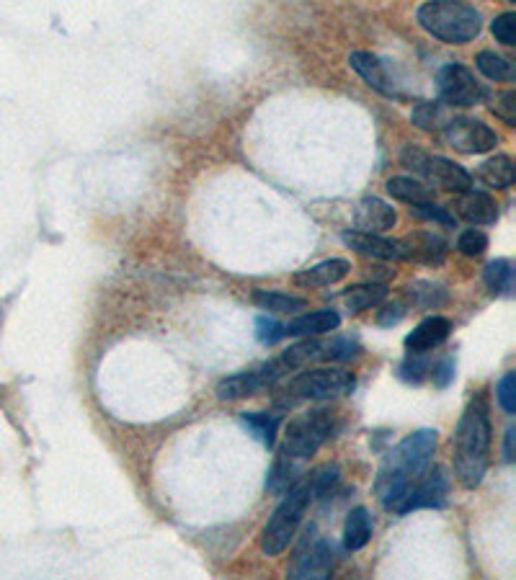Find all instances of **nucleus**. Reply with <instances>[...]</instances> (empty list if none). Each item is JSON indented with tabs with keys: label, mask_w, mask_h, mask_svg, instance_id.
Masks as SVG:
<instances>
[{
	"label": "nucleus",
	"mask_w": 516,
	"mask_h": 580,
	"mask_svg": "<svg viewBox=\"0 0 516 580\" xmlns=\"http://www.w3.org/2000/svg\"><path fill=\"white\" fill-rule=\"evenodd\" d=\"M338 480H341V472H338L336 464H326V467L315 470L313 475L308 477L310 498H313V501H323V498H328V495L336 490Z\"/></svg>",
	"instance_id": "30"
},
{
	"label": "nucleus",
	"mask_w": 516,
	"mask_h": 580,
	"mask_svg": "<svg viewBox=\"0 0 516 580\" xmlns=\"http://www.w3.org/2000/svg\"><path fill=\"white\" fill-rule=\"evenodd\" d=\"M351 271V263L346 258H331V261H320L310 269H305L302 274L295 276L297 287L305 289H320L338 284L341 279H346V274Z\"/></svg>",
	"instance_id": "19"
},
{
	"label": "nucleus",
	"mask_w": 516,
	"mask_h": 580,
	"mask_svg": "<svg viewBox=\"0 0 516 580\" xmlns=\"http://www.w3.org/2000/svg\"><path fill=\"white\" fill-rule=\"evenodd\" d=\"M491 413H488V400L483 395L473 397L470 405L462 413L460 423H457L455 439V475L465 490H475L488 472V462H491Z\"/></svg>",
	"instance_id": "2"
},
{
	"label": "nucleus",
	"mask_w": 516,
	"mask_h": 580,
	"mask_svg": "<svg viewBox=\"0 0 516 580\" xmlns=\"http://www.w3.org/2000/svg\"><path fill=\"white\" fill-rule=\"evenodd\" d=\"M486 248H488V238L480 230H465L460 238H457V251L467 258L483 256Z\"/></svg>",
	"instance_id": "34"
},
{
	"label": "nucleus",
	"mask_w": 516,
	"mask_h": 580,
	"mask_svg": "<svg viewBox=\"0 0 516 580\" xmlns=\"http://www.w3.org/2000/svg\"><path fill=\"white\" fill-rule=\"evenodd\" d=\"M398 320H403V307L400 305L385 307V310H380V315H377V323L380 325H395Z\"/></svg>",
	"instance_id": "42"
},
{
	"label": "nucleus",
	"mask_w": 516,
	"mask_h": 580,
	"mask_svg": "<svg viewBox=\"0 0 516 580\" xmlns=\"http://www.w3.org/2000/svg\"><path fill=\"white\" fill-rule=\"evenodd\" d=\"M349 65L362 75V80L369 88H375L382 96H395V86L390 75L385 70V62L380 57H375L372 52H354L349 57Z\"/></svg>",
	"instance_id": "18"
},
{
	"label": "nucleus",
	"mask_w": 516,
	"mask_h": 580,
	"mask_svg": "<svg viewBox=\"0 0 516 580\" xmlns=\"http://www.w3.org/2000/svg\"><path fill=\"white\" fill-rule=\"evenodd\" d=\"M359 346L349 338H331V341H318V336H310L308 341L297 343L289 351H284L282 361L287 369H302L310 364H323V361H349L354 359Z\"/></svg>",
	"instance_id": "9"
},
{
	"label": "nucleus",
	"mask_w": 516,
	"mask_h": 580,
	"mask_svg": "<svg viewBox=\"0 0 516 580\" xmlns=\"http://www.w3.org/2000/svg\"><path fill=\"white\" fill-rule=\"evenodd\" d=\"M243 426H246L261 444L271 449V446L277 444L282 416H279V413H246V416H243Z\"/></svg>",
	"instance_id": "25"
},
{
	"label": "nucleus",
	"mask_w": 516,
	"mask_h": 580,
	"mask_svg": "<svg viewBox=\"0 0 516 580\" xmlns=\"http://www.w3.org/2000/svg\"><path fill=\"white\" fill-rule=\"evenodd\" d=\"M287 372H289L287 364H284L282 356H279V359L266 361L261 367L230 374V377L222 379L215 392L220 400H225V403H230V400H243V397H253L258 395V392L274 387Z\"/></svg>",
	"instance_id": "8"
},
{
	"label": "nucleus",
	"mask_w": 516,
	"mask_h": 580,
	"mask_svg": "<svg viewBox=\"0 0 516 580\" xmlns=\"http://www.w3.org/2000/svg\"><path fill=\"white\" fill-rule=\"evenodd\" d=\"M437 441V431L421 428L416 434L406 436L387 454L380 467V477H377V495L387 511H395L406 490L429 470L434 452H437Z\"/></svg>",
	"instance_id": "1"
},
{
	"label": "nucleus",
	"mask_w": 516,
	"mask_h": 580,
	"mask_svg": "<svg viewBox=\"0 0 516 580\" xmlns=\"http://www.w3.org/2000/svg\"><path fill=\"white\" fill-rule=\"evenodd\" d=\"M354 387H357V379H354L351 372H346V369H310V372H302L289 379V385L284 387V397L279 400V405L287 408V405L305 403V400H333V397L351 395Z\"/></svg>",
	"instance_id": "5"
},
{
	"label": "nucleus",
	"mask_w": 516,
	"mask_h": 580,
	"mask_svg": "<svg viewBox=\"0 0 516 580\" xmlns=\"http://www.w3.org/2000/svg\"><path fill=\"white\" fill-rule=\"evenodd\" d=\"M253 302H256L258 307H264V310H271V312H297L308 307V302L302 300V297L284 294V292H266V289L253 294Z\"/></svg>",
	"instance_id": "28"
},
{
	"label": "nucleus",
	"mask_w": 516,
	"mask_h": 580,
	"mask_svg": "<svg viewBox=\"0 0 516 580\" xmlns=\"http://www.w3.org/2000/svg\"><path fill=\"white\" fill-rule=\"evenodd\" d=\"M478 176L491 189H509L514 184L516 171L509 155H496V158H488L486 163L480 165Z\"/></svg>",
	"instance_id": "23"
},
{
	"label": "nucleus",
	"mask_w": 516,
	"mask_h": 580,
	"mask_svg": "<svg viewBox=\"0 0 516 580\" xmlns=\"http://www.w3.org/2000/svg\"><path fill=\"white\" fill-rule=\"evenodd\" d=\"M431 379H434V385H437L439 390L452 385V382H455V359H452V356H444L437 367H434V372H431Z\"/></svg>",
	"instance_id": "40"
},
{
	"label": "nucleus",
	"mask_w": 516,
	"mask_h": 580,
	"mask_svg": "<svg viewBox=\"0 0 516 580\" xmlns=\"http://www.w3.org/2000/svg\"><path fill=\"white\" fill-rule=\"evenodd\" d=\"M483 281L493 294H514V263L509 258L491 261L483 271Z\"/></svg>",
	"instance_id": "26"
},
{
	"label": "nucleus",
	"mask_w": 516,
	"mask_h": 580,
	"mask_svg": "<svg viewBox=\"0 0 516 580\" xmlns=\"http://www.w3.org/2000/svg\"><path fill=\"white\" fill-rule=\"evenodd\" d=\"M442 129H444V140L465 155L491 153L498 142L496 132H493L488 124L478 122V119H467V116L449 119Z\"/></svg>",
	"instance_id": "12"
},
{
	"label": "nucleus",
	"mask_w": 516,
	"mask_h": 580,
	"mask_svg": "<svg viewBox=\"0 0 516 580\" xmlns=\"http://www.w3.org/2000/svg\"><path fill=\"white\" fill-rule=\"evenodd\" d=\"M411 212L426 222H437V225H444V227H455V217L449 214V209L439 207V204H434V202L411 204Z\"/></svg>",
	"instance_id": "33"
},
{
	"label": "nucleus",
	"mask_w": 516,
	"mask_h": 580,
	"mask_svg": "<svg viewBox=\"0 0 516 580\" xmlns=\"http://www.w3.org/2000/svg\"><path fill=\"white\" fill-rule=\"evenodd\" d=\"M493 37L498 39L506 47H514L516 44V16L514 13H501L491 26Z\"/></svg>",
	"instance_id": "37"
},
{
	"label": "nucleus",
	"mask_w": 516,
	"mask_h": 580,
	"mask_svg": "<svg viewBox=\"0 0 516 580\" xmlns=\"http://www.w3.org/2000/svg\"><path fill=\"white\" fill-rule=\"evenodd\" d=\"M426 372H429V361L424 359V354H411L406 361H403V364H400L398 374L406 379V382L418 385V382L426 377Z\"/></svg>",
	"instance_id": "36"
},
{
	"label": "nucleus",
	"mask_w": 516,
	"mask_h": 580,
	"mask_svg": "<svg viewBox=\"0 0 516 580\" xmlns=\"http://www.w3.org/2000/svg\"><path fill=\"white\" fill-rule=\"evenodd\" d=\"M341 325V315L336 310H318L308 312V315H300V318L289 320L284 325V336H326L331 330H336Z\"/></svg>",
	"instance_id": "20"
},
{
	"label": "nucleus",
	"mask_w": 516,
	"mask_h": 580,
	"mask_svg": "<svg viewBox=\"0 0 516 580\" xmlns=\"http://www.w3.org/2000/svg\"><path fill=\"white\" fill-rule=\"evenodd\" d=\"M418 24L447 44L473 42L483 29L480 13L462 0H429L418 8Z\"/></svg>",
	"instance_id": "3"
},
{
	"label": "nucleus",
	"mask_w": 516,
	"mask_h": 580,
	"mask_svg": "<svg viewBox=\"0 0 516 580\" xmlns=\"http://www.w3.org/2000/svg\"><path fill=\"white\" fill-rule=\"evenodd\" d=\"M310 501L313 498H310L308 480H300L295 488H289L284 493L282 503L274 508L271 519L266 521L264 532H261V550H264V555L277 557L287 550L289 542L295 539L297 529H300L302 516L308 511Z\"/></svg>",
	"instance_id": "4"
},
{
	"label": "nucleus",
	"mask_w": 516,
	"mask_h": 580,
	"mask_svg": "<svg viewBox=\"0 0 516 580\" xmlns=\"http://www.w3.org/2000/svg\"><path fill=\"white\" fill-rule=\"evenodd\" d=\"M385 297L387 287H382V284H362V287H351L344 294V302L351 312H364L385 302Z\"/></svg>",
	"instance_id": "27"
},
{
	"label": "nucleus",
	"mask_w": 516,
	"mask_h": 580,
	"mask_svg": "<svg viewBox=\"0 0 516 580\" xmlns=\"http://www.w3.org/2000/svg\"><path fill=\"white\" fill-rule=\"evenodd\" d=\"M457 214L470 225H493L498 220V207L486 191H475L473 186L462 191L457 202Z\"/></svg>",
	"instance_id": "17"
},
{
	"label": "nucleus",
	"mask_w": 516,
	"mask_h": 580,
	"mask_svg": "<svg viewBox=\"0 0 516 580\" xmlns=\"http://www.w3.org/2000/svg\"><path fill=\"white\" fill-rule=\"evenodd\" d=\"M333 431H336V416H333V410L326 408L310 410L305 416L289 421L279 454H284V457L289 459H297V462H305V459L313 457L320 446L331 439Z\"/></svg>",
	"instance_id": "6"
},
{
	"label": "nucleus",
	"mask_w": 516,
	"mask_h": 580,
	"mask_svg": "<svg viewBox=\"0 0 516 580\" xmlns=\"http://www.w3.org/2000/svg\"><path fill=\"white\" fill-rule=\"evenodd\" d=\"M256 336L258 341L264 343V346H274V343H279L284 336V325L277 323L274 318H258L256 320Z\"/></svg>",
	"instance_id": "38"
},
{
	"label": "nucleus",
	"mask_w": 516,
	"mask_h": 580,
	"mask_svg": "<svg viewBox=\"0 0 516 580\" xmlns=\"http://www.w3.org/2000/svg\"><path fill=\"white\" fill-rule=\"evenodd\" d=\"M437 292L439 287H434V284H426V281H421V284H416V287L408 289V294H411V300L416 307H437L442 305L444 300H437Z\"/></svg>",
	"instance_id": "39"
},
{
	"label": "nucleus",
	"mask_w": 516,
	"mask_h": 580,
	"mask_svg": "<svg viewBox=\"0 0 516 580\" xmlns=\"http://www.w3.org/2000/svg\"><path fill=\"white\" fill-rule=\"evenodd\" d=\"M408 258H421L426 263H439L444 258V240L437 235H416L408 240Z\"/></svg>",
	"instance_id": "29"
},
{
	"label": "nucleus",
	"mask_w": 516,
	"mask_h": 580,
	"mask_svg": "<svg viewBox=\"0 0 516 580\" xmlns=\"http://www.w3.org/2000/svg\"><path fill=\"white\" fill-rule=\"evenodd\" d=\"M300 480H302V462L284 457V454H277V459L271 464L269 475H266V490L274 495H284L289 488H295Z\"/></svg>",
	"instance_id": "21"
},
{
	"label": "nucleus",
	"mask_w": 516,
	"mask_h": 580,
	"mask_svg": "<svg viewBox=\"0 0 516 580\" xmlns=\"http://www.w3.org/2000/svg\"><path fill=\"white\" fill-rule=\"evenodd\" d=\"M333 562H336V555H333L331 544L315 537V529H308L300 550L295 552V560L289 565V578L323 580L333 573Z\"/></svg>",
	"instance_id": "10"
},
{
	"label": "nucleus",
	"mask_w": 516,
	"mask_h": 580,
	"mask_svg": "<svg viewBox=\"0 0 516 580\" xmlns=\"http://www.w3.org/2000/svg\"><path fill=\"white\" fill-rule=\"evenodd\" d=\"M349 248H354L362 256L382 258V261H403L408 258V245L400 243V240H387L375 232H362V230H346L341 235Z\"/></svg>",
	"instance_id": "14"
},
{
	"label": "nucleus",
	"mask_w": 516,
	"mask_h": 580,
	"mask_svg": "<svg viewBox=\"0 0 516 580\" xmlns=\"http://www.w3.org/2000/svg\"><path fill=\"white\" fill-rule=\"evenodd\" d=\"M511 3H516V0H511Z\"/></svg>",
	"instance_id": "44"
},
{
	"label": "nucleus",
	"mask_w": 516,
	"mask_h": 580,
	"mask_svg": "<svg viewBox=\"0 0 516 580\" xmlns=\"http://www.w3.org/2000/svg\"><path fill=\"white\" fill-rule=\"evenodd\" d=\"M449 495V477L444 475L442 467H431L418 477L416 483L406 490L395 506V516H406V513L418 511V508H442Z\"/></svg>",
	"instance_id": "11"
},
{
	"label": "nucleus",
	"mask_w": 516,
	"mask_h": 580,
	"mask_svg": "<svg viewBox=\"0 0 516 580\" xmlns=\"http://www.w3.org/2000/svg\"><path fill=\"white\" fill-rule=\"evenodd\" d=\"M439 93H442L444 104L460 106V109L480 104L488 96L486 86L462 65H447L439 73Z\"/></svg>",
	"instance_id": "13"
},
{
	"label": "nucleus",
	"mask_w": 516,
	"mask_h": 580,
	"mask_svg": "<svg viewBox=\"0 0 516 580\" xmlns=\"http://www.w3.org/2000/svg\"><path fill=\"white\" fill-rule=\"evenodd\" d=\"M475 65H478V70L483 75H486L488 80H509L511 75H514V70H511V62L506 60V57L496 55V52H480L478 60H475Z\"/></svg>",
	"instance_id": "31"
},
{
	"label": "nucleus",
	"mask_w": 516,
	"mask_h": 580,
	"mask_svg": "<svg viewBox=\"0 0 516 580\" xmlns=\"http://www.w3.org/2000/svg\"><path fill=\"white\" fill-rule=\"evenodd\" d=\"M514 441H516V428L509 426L506 428V439H504V459L506 462H514L516 459V449H514Z\"/></svg>",
	"instance_id": "43"
},
{
	"label": "nucleus",
	"mask_w": 516,
	"mask_h": 580,
	"mask_svg": "<svg viewBox=\"0 0 516 580\" xmlns=\"http://www.w3.org/2000/svg\"><path fill=\"white\" fill-rule=\"evenodd\" d=\"M449 333H452V323L442 315H431V318L421 320L406 336L408 354H426L431 348L442 346Z\"/></svg>",
	"instance_id": "15"
},
{
	"label": "nucleus",
	"mask_w": 516,
	"mask_h": 580,
	"mask_svg": "<svg viewBox=\"0 0 516 580\" xmlns=\"http://www.w3.org/2000/svg\"><path fill=\"white\" fill-rule=\"evenodd\" d=\"M493 114H496L498 119H504L509 127H514L516 124V93L506 91L504 96L498 98V104L493 106Z\"/></svg>",
	"instance_id": "41"
},
{
	"label": "nucleus",
	"mask_w": 516,
	"mask_h": 580,
	"mask_svg": "<svg viewBox=\"0 0 516 580\" xmlns=\"http://www.w3.org/2000/svg\"><path fill=\"white\" fill-rule=\"evenodd\" d=\"M496 400H498V405L504 408L506 416H514L516 413V374L514 372H506L504 377H501V382H498V387H496Z\"/></svg>",
	"instance_id": "35"
},
{
	"label": "nucleus",
	"mask_w": 516,
	"mask_h": 580,
	"mask_svg": "<svg viewBox=\"0 0 516 580\" xmlns=\"http://www.w3.org/2000/svg\"><path fill=\"white\" fill-rule=\"evenodd\" d=\"M411 119L418 129H426V132H439L447 124L444 122V111L439 109V104H431V101H421L413 109Z\"/></svg>",
	"instance_id": "32"
},
{
	"label": "nucleus",
	"mask_w": 516,
	"mask_h": 580,
	"mask_svg": "<svg viewBox=\"0 0 516 580\" xmlns=\"http://www.w3.org/2000/svg\"><path fill=\"white\" fill-rule=\"evenodd\" d=\"M395 222H398L395 209L382 202V199H377V196H367V199L359 202L357 227L362 232H375V235H380V232L393 230Z\"/></svg>",
	"instance_id": "16"
},
{
	"label": "nucleus",
	"mask_w": 516,
	"mask_h": 580,
	"mask_svg": "<svg viewBox=\"0 0 516 580\" xmlns=\"http://www.w3.org/2000/svg\"><path fill=\"white\" fill-rule=\"evenodd\" d=\"M387 194L398 199V202L406 204H421V202H431L434 194L426 184L416 181V178H406V176H395L387 181Z\"/></svg>",
	"instance_id": "24"
},
{
	"label": "nucleus",
	"mask_w": 516,
	"mask_h": 580,
	"mask_svg": "<svg viewBox=\"0 0 516 580\" xmlns=\"http://www.w3.org/2000/svg\"><path fill=\"white\" fill-rule=\"evenodd\" d=\"M400 160H403V165L411 168L413 173L424 176L429 184H437L447 191L462 194V191H467L473 186V176H470L462 165H457L455 160L429 155L424 153V150H418V147H406L403 155H400Z\"/></svg>",
	"instance_id": "7"
},
{
	"label": "nucleus",
	"mask_w": 516,
	"mask_h": 580,
	"mask_svg": "<svg viewBox=\"0 0 516 580\" xmlns=\"http://www.w3.org/2000/svg\"><path fill=\"white\" fill-rule=\"evenodd\" d=\"M372 539V516H369L367 508H354L349 513L344 526V547L349 552H359L362 547H367V542Z\"/></svg>",
	"instance_id": "22"
}]
</instances>
